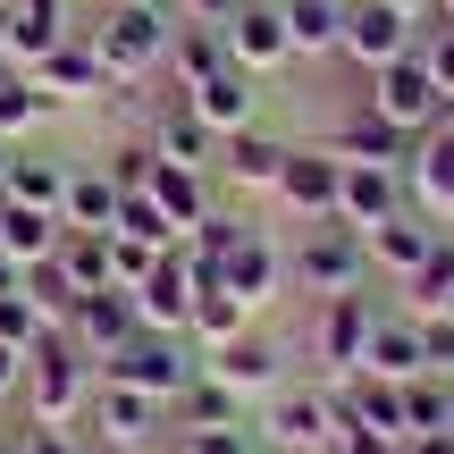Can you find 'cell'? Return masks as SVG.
<instances>
[{
	"instance_id": "obj_1",
	"label": "cell",
	"mask_w": 454,
	"mask_h": 454,
	"mask_svg": "<svg viewBox=\"0 0 454 454\" xmlns=\"http://www.w3.org/2000/svg\"><path fill=\"white\" fill-rule=\"evenodd\" d=\"M118 84H144L168 67V43H177V0H110L101 26H84Z\"/></svg>"
},
{
	"instance_id": "obj_2",
	"label": "cell",
	"mask_w": 454,
	"mask_h": 454,
	"mask_svg": "<svg viewBox=\"0 0 454 454\" xmlns=\"http://www.w3.org/2000/svg\"><path fill=\"white\" fill-rule=\"evenodd\" d=\"M93 379L101 371L51 328V337L34 345V362H26V387H17V395H26V429H76L84 404H93Z\"/></svg>"
},
{
	"instance_id": "obj_3",
	"label": "cell",
	"mask_w": 454,
	"mask_h": 454,
	"mask_svg": "<svg viewBox=\"0 0 454 454\" xmlns=\"http://www.w3.org/2000/svg\"><path fill=\"white\" fill-rule=\"evenodd\" d=\"M286 278L320 303V294H362L371 286V244H362V227H345V219H311L303 236H294V253H286Z\"/></svg>"
},
{
	"instance_id": "obj_4",
	"label": "cell",
	"mask_w": 454,
	"mask_h": 454,
	"mask_svg": "<svg viewBox=\"0 0 454 454\" xmlns=\"http://www.w3.org/2000/svg\"><path fill=\"white\" fill-rule=\"evenodd\" d=\"M253 429H261V454H328V438H337V395H328V379H286L278 395H261Z\"/></svg>"
},
{
	"instance_id": "obj_5",
	"label": "cell",
	"mask_w": 454,
	"mask_h": 454,
	"mask_svg": "<svg viewBox=\"0 0 454 454\" xmlns=\"http://www.w3.org/2000/svg\"><path fill=\"white\" fill-rule=\"evenodd\" d=\"M194 371H202V345L185 337V328H135V337L118 345L110 362H101V379H127V387L168 395V404L194 387Z\"/></svg>"
},
{
	"instance_id": "obj_6",
	"label": "cell",
	"mask_w": 454,
	"mask_h": 454,
	"mask_svg": "<svg viewBox=\"0 0 454 454\" xmlns=\"http://www.w3.org/2000/svg\"><path fill=\"white\" fill-rule=\"evenodd\" d=\"M371 328H379V294H320L311 303V362H320L328 379L362 371V354H371Z\"/></svg>"
},
{
	"instance_id": "obj_7",
	"label": "cell",
	"mask_w": 454,
	"mask_h": 454,
	"mask_svg": "<svg viewBox=\"0 0 454 454\" xmlns=\"http://www.w3.org/2000/svg\"><path fill=\"white\" fill-rule=\"evenodd\" d=\"M168 421H177V412H168V395H144V387H127V379H93L84 429H101L110 446L144 454V446H160V429H168Z\"/></svg>"
},
{
	"instance_id": "obj_8",
	"label": "cell",
	"mask_w": 454,
	"mask_h": 454,
	"mask_svg": "<svg viewBox=\"0 0 454 454\" xmlns=\"http://www.w3.org/2000/svg\"><path fill=\"white\" fill-rule=\"evenodd\" d=\"M362 101H371L387 127H404V135H429L438 127V76L421 67V51H404V59H387L379 76H362Z\"/></svg>"
},
{
	"instance_id": "obj_9",
	"label": "cell",
	"mask_w": 454,
	"mask_h": 454,
	"mask_svg": "<svg viewBox=\"0 0 454 454\" xmlns=\"http://www.w3.org/2000/svg\"><path fill=\"white\" fill-rule=\"evenodd\" d=\"M337 177H345V160L328 144H294L286 152V168H278V185H270V202L286 219H337Z\"/></svg>"
},
{
	"instance_id": "obj_10",
	"label": "cell",
	"mask_w": 454,
	"mask_h": 454,
	"mask_svg": "<svg viewBox=\"0 0 454 454\" xmlns=\"http://www.w3.org/2000/svg\"><path fill=\"white\" fill-rule=\"evenodd\" d=\"M412 43H421V17L387 9V0H345V51L337 59H354L362 76H379L387 59H404Z\"/></svg>"
},
{
	"instance_id": "obj_11",
	"label": "cell",
	"mask_w": 454,
	"mask_h": 454,
	"mask_svg": "<svg viewBox=\"0 0 454 454\" xmlns=\"http://www.w3.org/2000/svg\"><path fill=\"white\" fill-rule=\"evenodd\" d=\"M34 84H43V101H110V93H127V84L110 76V67H101V51H93V34H67L59 51H43V59L26 67Z\"/></svg>"
},
{
	"instance_id": "obj_12",
	"label": "cell",
	"mask_w": 454,
	"mask_h": 454,
	"mask_svg": "<svg viewBox=\"0 0 454 454\" xmlns=\"http://www.w3.org/2000/svg\"><path fill=\"white\" fill-rule=\"evenodd\" d=\"M135 328H144V320H135V294H127V286H101V294H76V311L59 320V337L101 371V362H110L118 345L135 337Z\"/></svg>"
},
{
	"instance_id": "obj_13",
	"label": "cell",
	"mask_w": 454,
	"mask_h": 454,
	"mask_svg": "<svg viewBox=\"0 0 454 454\" xmlns=\"http://www.w3.org/2000/svg\"><path fill=\"white\" fill-rule=\"evenodd\" d=\"M202 371H211L219 387H236L244 404H261V395H278V387H286V345H278V337H261V328H244L236 345L202 354Z\"/></svg>"
},
{
	"instance_id": "obj_14",
	"label": "cell",
	"mask_w": 454,
	"mask_h": 454,
	"mask_svg": "<svg viewBox=\"0 0 454 454\" xmlns=\"http://www.w3.org/2000/svg\"><path fill=\"white\" fill-rule=\"evenodd\" d=\"M219 286L227 294H244V303H278V286H286V253H278V236L261 219H244V236L227 244V261H219Z\"/></svg>"
},
{
	"instance_id": "obj_15",
	"label": "cell",
	"mask_w": 454,
	"mask_h": 454,
	"mask_svg": "<svg viewBox=\"0 0 454 454\" xmlns=\"http://www.w3.org/2000/svg\"><path fill=\"white\" fill-rule=\"evenodd\" d=\"M286 152H294L286 135L253 118V127L219 135V160H211V177H227L236 194H270V185H278V168H286Z\"/></svg>"
},
{
	"instance_id": "obj_16",
	"label": "cell",
	"mask_w": 454,
	"mask_h": 454,
	"mask_svg": "<svg viewBox=\"0 0 454 454\" xmlns=\"http://www.w3.org/2000/svg\"><path fill=\"white\" fill-rule=\"evenodd\" d=\"M227 59L244 67V76H278V67L294 59V43H286V17H278V0H244L236 17H227Z\"/></svg>"
},
{
	"instance_id": "obj_17",
	"label": "cell",
	"mask_w": 454,
	"mask_h": 454,
	"mask_svg": "<svg viewBox=\"0 0 454 454\" xmlns=\"http://www.w3.org/2000/svg\"><path fill=\"white\" fill-rule=\"evenodd\" d=\"M404 194H412V211H429L438 227H454V127L438 118V127L412 144V160H404Z\"/></svg>"
},
{
	"instance_id": "obj_18",
	"label": "cell",
	"mask_w": 454,
	"mask_h": 454,
	"mask_svg": "<svg viewBox=\"0 0 454 454\" xmlns=\"http://www.w3.org/2000/svg\"><path fill=\"white\" fill-rule=\"evenodd\" d=\"M404 168H379V160H345V177H337V219L345 227H362V236H371L379 219H395L404 211Z\"/></svg>"
},
{
	"instance_id": "obj_19",
	"label": "cell",
	"mask_w": 454,
	"mask_h": 454,
	"mask_svg": "<svg viewBox=\"0 0 454 454\" xmlns=\"http://www.w3.org/2000/svg\"><path fill=\"white\" fill-rule=\"evenodd\" d=\"M438 236H446V227L429 219V211H412V202H404V211H395V219H379V227H371L362 244H371V270L404 286V278H412V270L429 261V244H438Z\"/></svg>"
},
{
	"instance_id": "obj_20",
	"label": "cell",
	"mask_w": 454,
	"mask_h": 454,
	"mask_svg": "<svg viewBox=\"0 0 454 454\" xmlns=\"http://www.w3.org/2000/svg\"><path fill=\"white\" fill-rule=\"evenodd\" d=\"M135 320L144 328H185L194 320V261H185L177 244H168V253L152 261V278L135 286Z\"/></svg>"
},
{
	"instance_id": "obj_21",
	"label": "cell",
	"mask_w": 454,
	"mask_h": 454,
	"mask_svg": "<svg viewBox=\"0 0 454 454\" xmlns=\"http://www.w3.org/2000/svg\"><path fill=\"white\" fill-rule=\"evenodd\" d=\"M412 144H421V135L387 127L371 101H354V110L337 118V135H328V152H337V160H379V168H404V160H412Z\"/></svg>"
},
{
	"instance_id": "obj_22",
	"label": "cell",
	"mask_w": 454,
	"mask_h": 454,
	"mask_svg": "<svg viewBox=\"0 0 454 454\" xmlns=\"http://www.w3.org/2000/svg\"><path fill=\"white\" fill-rule=\"evenodd\" d=\"M362 371L371 379H421L429 371V354H421V320H412L404 303H379V328H371V354H362Z\"/></svg>"
},
{
	"instance_id": "obj_23",
	"label": "cell",
	"mask_w": 454,
	"mask_h": 454,
	"mask_svg": "<svg viewBox=\"0 0 454 454\" xmlns=\"http://www.w3.org/2000/svg\"><path fill=\"white\" fill-rule=\"evenodd\" d=\"M185 110H194L211 135H236V127H253V118H261V76L219 67V76H202L194 93H185Z\"/></svg>"
},
{
	"instance_id": "obj_24",
	"label": "cell",
	"mask_w": 454,
	"mask_h": 454,
	"mask_svg": "<svg viewBox=\"0 0 454 454\" xmlns=\"http://www.w3.org/2000/svg\"><path fill=\"white\" fill-rule=\"evenodd\" d=\"M144 194H152V202L168 211V227H177V236H185V227H202V219L219 211V202H211V168L160 160V152H152V177H144Z\"/></svg>"
},
{
	"instance_id": "obj_25",
	"label": "cell",
	"mask_w": 454,
	"mask_h": 454,
	"mask_svg": "<svg viewBox=\"0 0 454 454\" xmlns=\"http://www.w3.org/2000/svg\"><path fill=\"white\" fill-rule=\"evenodd\" d=\"M144 144L160 152V160H185V168H211V160H219V135L185 110V93H168L160 110L144 118Z\"/></svg>"
},
{
	"instance_id": "obj_26",
	"label": "cell",
	"mask_w": 454,
	"mask_h": 454,
	"mask_svg": "<svg viewBox=\"0 0 454 454\" xmlns=\"http://www.w3.org/2000/svg\"><path fill=\"white\" fill-rule=\"evenodd\" d=\"M67 0H9V67H34L43 51L67 43Z\"/></svg>"
},
{
	"instance_id": "obj_27",
	"label": "cell",
	"mask_w": 454,
	"mask_h": 454,
	"mask_svg": "<svg viewBox=\"0 0 454 454\" xmlns=\"http://www.w3.org/2000/svg\"><path fill=\"white\" fill-rule=\"evenodd\" d=\"M294 59H337L345 51V0H278Z\"/></svg>"
},
{
	"instance_id": "obj_28",
	"label": "cell",
	"mask_w": 454,
	"mask_h": 454,
	"mask_svg": "<svg viewBox=\"0 0 454 454\" xmlns=\"http://www.w3.org/2000/svg\"><path fill=\"white\" fill-rule=\"evenodd\" d=\"M67 168H76V160H59V152H17V160H9V185H0V202L59 211V202H67Z\"/></svg>"
},
{
	"instance_id": "obj_29",
	"label": "cell",
	"mask_w": 454,
	"mask_h": 454,
	"mask_svg": "<svg viewBox=\"0 0 454 454\" xmlns=\"http://www.w3.org/2000/svg\"><path fill=\"white\" fill-rule=\"evenodd\" d=\"M59 211H26V202H0V253L17 261V270H34V261L59 253Z\"/></svg>"
},
{
	"instance_id": "obj_30",
	"label": "cell",
	"mask_w": 454,
	"mask_h": 454,
	"mask_svg": "<svg viewBox=\"0 0 454 454\" xmlns=\"http://www.w3.org/2000/svg\"><path fill=\"white\" fill-rule=\"evenodd\" d=\"M219 67H236V59H227V34H219V26H194V17H177V43H168V76H177V93H194V84L219 76Z\"/></svg>"
},
{
	"instance_id": "obj_31",
	"label": "cell",
	"mask_w": 454,
	"mask_h": 454,
	"mask_svg": "<svg viewBox=\"0 0 454 454\" xmlns=\"http://www.w3.org/2000/svg\"><path fill=\"white\" fill-rule=\"evenodd\" d=\"M59 219H67V227H93V236H110V219H118V185H110V168H101V160H76V168H67V202H59Z\"/></svg>"
},
{
	"instance_id": "obj_32",
	"label": "cell",
	"mask_w": 454,
	"mask_h": 454,
	"mask_svg": "<svg viewBox=\"0 0 454 454\" xmlns=\"http://www.w3.org/2000/svg\"><path fill=\"white\" fill-rule=\"evenodd\" d=\"M253 320H261V311L244 303V294H227V286H202V294H194V320H185V337H194L202 354H219V345H236Z\"/></svg>"
},
{
	"instance_id": "obj_33",
	"label": "cell",
	"mask_w": 454,
	"mask_h": 454,
	"mask_svg": "<svg viewBox=\"0 0 454 454\" xmlns=\"http://www.w3.org/2000/svg\"><path fill=\"white\" fill-rule=\"evenodd\" d=\"M51 270H59L76 294H101V286H110V236H93V227H59Z\"/></svg>"
},
{
	"instance_id": "obj_34",
	"label": "cell",
	"mask_w": 454,
	"mask_h": 454,
	"mask_svg": "<svg viewBox=\"0 0 454 454\" xmlns=\"http://www.w3.org/2000/svg\"><path fill=\"white\" fill-rule=\"evenodd\" d=\"M395 294H404V311H446V303H454V227L429 244V261H421Z\"/></svg>"
},
{
	"instance_id": "obj_35",
	"label": "cell",
	"mask_w": 454,
	"mask_h": 454,
	"mask_svg": "<svg viewBox=\"0 0 454 454\" xmlns=\"http://www.w3.org/2000/svg\"><path fill=\"white\" fill-rule=\"evenodd\" d=\"M43 118H51L43 84H34L26 67H9V76H0V135H9V144H17V135H34V127H43Z\"/></svg>"
},
{
	"instance_id": "obj_36",
	"label": "cell",
	"mask_w": 454,
	"mask_h": 454,
	"mask_svg": "<svg viewBox=\"0 0 454 454\" xmlns=\"http://www.w3.org/2000/svg\"><path fill=\"white\" fill-rule=\"evenodd\" d=\"M168 454H261V429L253 421H211V429H177Z\"/></svg>"
},
{
	"instance_id": "obj_37",
	"label": "cell",
	"mask_w": 454,
	"mask_h": 454,
	"mask_svg": "<svg viewBox=\"0 0 454 454\" xmlns=\"http://www.w3.org/2000/svg\"><path fill=\"white\" fill-rule=\"evenodd\" d=\"M446 395H454V379H438V371L404 379V438H421V429H446Z\"/></svg>"
},
{
	"instance_id": "obj_38",
	"label": "cell",
	"mask_w": 454,
	"mask_h": 454,
	"mask_svg": "<svg viewBox=\"0 0 454 454\" xmlns=\"http://www.w3.org/2000/svg\"><path fill=\"white\" fill-rule=\"evenodd\" d=\"M118 236H144V244H160V253H168V244H177V227H168V211H160V202H152V194H118Z\"/></svg>"
},
{
	"instance_id": "obj_39",
	"label": "cell",
	"mask_w": 454,
	"mask_h": 454,
	"mask_svg": "<svg viewBox=\"0 0 454 454\" xmlns=\"http://www.w3.org/2000/svg\"><path fill=\"white\" fill-rule=\"evenodd\" d=\"M51 337V320L34 311V294L17 286V294H0V345H17V354H34V345Z\"/></svg>"
},
{
	"instance_id": "obj_40",
	"label": "cell",
	"mask_w": 454,
	"mask_h": 454,
	"mask_svg": "<svg viewBox=\"0 0 454 454\" xmlns=\"http://www.w3.org/2000/svg\"><path fill=\"white\" fill-rule=\"evenodd\" d=\"M152 261H160V244H144V236H118V227H110V286H144V278H152Z\"/></svg>"
},
{
	"instance_id": "obj_41",
	"label": "cell",
	"mask_w": 454,
	"mask_h": 454,
	"mask_svg": "<svg viewBox=\"0 0 454 454\" xmlns=\"http://www.w3.org/2000/svg\"><path fill=\"white\" fill-rule=\"evenodd\" d=\"M412 51H421V67L438 76V93H454V17H429Z\"/></svg>"
},
{
	"instance_id": "obj_42",
	"label": "cell",
	"mask_w": 454,
	"mask_h": 454,
	"mask_svg": "<svg viewBox=\"0 0 454 454\" xmlns=\"http://www.w3.org/2000/svg\"><path fill=\"white\" fill-rule=\"evenodd\" d=\"M412 320H421V354H429V371L454 379V320H446V311H412Z\"/></svg>"
},
{
	"instance_id": "obj_43",
	"label": "cell",
	"mask_w": 454,
	"mask_h": 454,
	"mask_svg": "<svg viewBox=\"0 0 454 454\" xmlns=\"http://www.w3.org/2000/svg\"><path fill=\"white\" fill-rule=\"evenodd\" d=\"M328 454H404V438H387V429H362V421H337Z\"/></svg>"
},
{
	"instance_id": "obj_44",
	"label": "cell",
	"mask_w": 454,
	"mask_h": 454,
	"mask_svg": "<svg viewBox=\"0 0 454 454\" xmlns=\"http://www.w3.org/2000/svg\"><path fill=\"white\" fill-rule=\"evenodd\" d=\"M244 0H177V17H194V26H227Z\"/></svg>"
},
{
	"instance_id": "obj_45",
	"label": "cell",
	"mask_w": 454,
	"mask_h": 454,
	"mask_svg": "<svg viewBox=\"0 0 454 454\" xmlns=\"http://www.w3.org/2000/svg\"><path fill=\"white\" fill-rule=\"evenodd\" d=\"M26 446H34V454H84L76 429H26Z\"/></svg>"
},
{
	"instance_id": "obj_46",
	"label": "cell",
	"mask_w": 454,
	"mask_h": 454,
	"mask_svg": "<svg viewBox=\"0 0 454 454\" xmlns=\"http://www.w3.org/2000/svg\"><path fill=\"white\" fill-rule=\"evenodd\" d=\"M26 362H34V354H17V345H0V404H9V395L26 387Z\"/></svg>"
},
{
	"instance_id": "obj_47",
	"label": "cell",
	"mask_w": 454,
	"mask_h": 454,
	"mask_svg": "<svg viewBox=\"0 0 454 454\" xmlns=\"http://www.w3.org/2000/svg\"><path fill=\"white\" fill-rule=\"evenodd\" d=\"M404 454H454V429H421V438H404Z\"/></svg>"
},
{
	"instance_id": "obj_48",
	"label": "cell",
	"mask_w": 454,
	"mask_h": 454,
	"mask_svg": "<svg viewBox=\"0 0 454 454\" xmlns=\"http://www.w3.org/2000/svg\"><path fill=\"white\" fill-rule=\"evenodd\" d=\"M17 286H26V270H17V261L0 253V294H17Z\"/></svg>"
},
{
	"instance_id": "obj_49",
	"label": "cell",
	"mask_w": 454,
	"mask_h": 454,
	"mask_svg": "<svg viewBox=\"0 0 454 454\" xmlns=\"http://www.w3.org/2000/svg\"><path fill=\"white\" fill-rule=\"evenodd\" d=\"M387 9H404V17H421V26H429V17H438V0H387Z\"/></svg>"
},
{
	"instance_id": "obj_50",
	"label": "cell",
	"mask_w": 454,
	"mask_h": 454,
	"mask_svg": "<svg viewBox=\"0 0 454 454\" xmlns=\"http://www.w3.org/2000/svg\"><path fill=\"white\" fill-rule=\"evenodd\" d=\"M76 438H84V454H127V446H110V438H101V429H76Z\"/></svg>"
},
{
	"instance_id": "obj_51",
	"label": "cell",
	"mask_w": 454,
	"mask_h": 454,
	"mask_svg": "<svg viewBox=\"0 0 454 454\" xmlns=\"http://www.w3.org/2000/svg\"><path fill=\"white\" fill-rule=\"evenodd\" d=\"M9 160H17V144H9V135H0V185H9Z\"/></svg>"
},
{
	"instance_id": "obj_52",
	"label": "cell",
	"mask_w": 454,
	"mask_h": 454,
	"mask_svg": "<svg viewBox=\"0 0 454 454\" xmlns=\"http://www.w3.org/2000/svg\"><path fill=\"white\" fill-rule=\"evenodd\" d=\"M0 454H34V446H26V429H17V438H0Z\"/></svg>"
},
{
	"instance_id": "obj_53",
	"label": "cell",
	"mask_w": 454,
	"mask_h": 454,
	"mask_svg": "<svg viewBox=\"0 0 454 454\" xmlns=\"http://www.w3.org/2000/svg\"><path fill=\"white\" fill-rule=\"evenodd\" d=\"M0 59H9V0H0Z\"/></svg>"
},
{
	"instance_id": "obj_54",
	"label": "cell",
	"mask_w": 454,
	"mask_h": 454,
	"mask_svg": "<svg viewBox=\"0 0 454 454\" xmlns=\"http://www.w3.org/2000/svg\"><path fill=\"white\" fill-rule=\"evenodd\" d=\"M438 17H454V0H438Z\"/></svg>"
},
{
	"instance_id": "obj_55",
	"label": "cell",
	"mask_w": 454,
	"mask_h": 454,
	"mask_svg": "<svg viewBox=\"0 0 454 454\" xmlns=\"http://www.w3.org/2000/svg\"><path fill=\"white\" fill-rule=\"evenodd\" d=\"M144 454H168V438H160V446H144Z\"/></svg>"
},
{
	"instance_id": "obj_56",
	"label": "cell",
	"mask_w": 454,
	"mask_h": 454,
	"mask_svg": "<svg viewBox=\"0 0 454 454\" xmlns=\"http://www.w3.org/2000/svg\"><path fill=\"white\" fill-rule=\"evenodd\" d=\"M446 320H454V303H446Z\"/></svg>"
}]
</instances>
